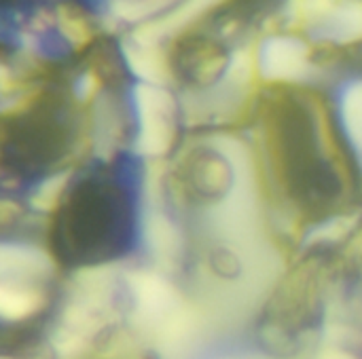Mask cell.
<instances>
[{"label": "cell", "instance_id": "cell-1", "mask_svg": "<svg viewBox=\"0 0 362 359\" xmlns=\"http://www.w3.org/2000/svg\"><path fill=\"white\" fill-rule=\"evenodd\" d=\"M138 197L115 163L76 171L53 199L42 241L55 269L87 273L121 260L136 243Z\"/></svg>", "mask_w": 362, "mask_h": 359}, {"label": "cell", "instance_id": "cell-2", "mask_svg": "<svg viewBox=\"0 0 362 359\" xmlns=\"http://www.w3.org/2000/svg\"><path fill=\"white\" fill-rule=\"evenodd\" d=\"M322 129L316 106L301 95H278L267 112L265 140L276 180L308 214L327 212L344 195V180Z\"/></svg>", "mask_w": 362, "mask_h": 359}]
</instances>
